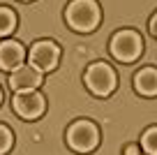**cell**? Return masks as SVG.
Here are the masks:
<instances>
[{"instance_id":"6da1fadb","label":"cell","mask_w":157,"mask_h":155,"mask_svg":"<svg viewBox=\"0 0 157 155\" xmlns=\"http://www.w3.org/2000/svg\"><path fill=\"white\" fill-rule=\"evenodd\" d=\"M65 19L69 28L78 33H90L99 23V7L95 0H72L65 10Z\"/></svg>"},{"instance_id":"7a4b0ae2","label":"cell","mask_w":157,"mask_h":155,"mask_svg":"<svg viewBox=\"0 0 157 155\" xmlns=\"http://www.w3.org/2000/svg\"><path fill=\"white\" fill-rule=\"evenodd\" d=\"M99 141V132L90 121H76L67 130V144L76 153H90Z\"/></svg>"},{"instance_id":"3957f363","label":"cell","mask_w":157,"mask_h":155,"mask_svg":"<svg viewBox=\"0 0 157 155\" xmlns=\"http://www.w3.org/2000/svg\"><path fill=\"white\" fill-rule=\"evenodd\" d=\"M83 81H86V86H88V90L93 93V95L106 97V95H111L113 88H116V74H113V70L109 67V65L95 63V65H90V67L86 70Z\"/></svg>"},{"instance_id":"277c9868","label":"cell","mask_w":157,"mask_h":155,"mask_svg":"<svg viewBox=\"0 0 157 155\" xmlns=\"http://www.w3.org/2000/svg\"><path fill=\"white\" fill-rule=\"evenodd\" d=\"M60 60V49L56 46L53 42H49V39H39V42H35L33 46H30L28 51V65L30 67H35L37 72H51V70L58 65Z\"/></svg>"},{"instance_id":"5b68a950","label":"cell","mask_w":157,"mask_h":155,"mask_svg":"<svg viewBox=\"0 0 157 155\" xmlns=\"http://www.w3.org/2000/svg\"><path fill=\"white\" fill-rule=\"evenodd\" d=\"M141 37L139 33H132V30H120L111 37V54L116 56L118 60L123 63H132L141 56Z\"/></svg>"},{"instance_id":"8992f818","label":"cell","mask_w":157,"mask_h":155,"mask_svg":"<svg viewBox=\"0 0 157 155\" xmlns=\"http://www.w3.org/2000/svg\"><path fill=\"white\" fill-rule=\"evenodd\" d=\"M12 107H14V111L19 113L21 118L35 121V118H39L44 113L46 102H44V97H42V93H37V90H21V93H14Z\"/></svg>"},{"instance_id":"52a82bcc","label":"cell","mask_w":157,"mask_h":155,"mask_svg":"<svg viewBox=\"0 0 157 155\" xmlns=\"http://www.w3.org/2000/svg\"><path fill=\"white\" fill-rule=\"evenodd\" d=\"M42 72H37L35 67L30 65H21L19 70H14L10 77V86L14 93H21V90H37L42 86Z\"/></svg>"},{"instance_id":"ba28073f","label":"cell","mask_w":157,"mask_h":155,"mask_svg":"<svg viewBox=\"0 0 157 155\" xmlns=\"http://www.w3.org/2000/svg\"><path fill=\"white\" fill-rule=\"evenodd\" d=\"M25 51L19 42L14 39H2L0 42V70L2 72H14L23 65Z\"/></svg>"},{"instance_id":"9c48e42d","label":"cell","mask_w":157,"mask_h":155,"mask_svg":"<svg viewBox=\"0 0 157 155\" xmlns=\"http://www.w3.org/2000/svg\"><path fill=\"white\" fill-rule=\"evenodd\" d=\"M134 86L141 95H148V97H155L157 95V70L155 67H146L136 74L134 79Z\"/></svg>"},{"instance_id":"30bf717a","label":"cell","mask_w":157,"mask_h":155,"mask_svg":"<svg viewBox=\"0 0 157 155\" xmlns=\"http://www.w3.org/2000/svg\"><path fill=\"white\" fill-rule=\"evenodd\" d=\"M16 28V14L10 7H0V37L12 35Z\"/></svg>"},{"instance_id":"8fae6325","label":"cell","mask_w":157,"mask_h":155,"mask_svg":"<svg viewBox=\"0 0 157 155\" xmlns=\"http://www.w3.org/2000/svg\"><path fill=\"white\" fill-rule=\"evenodd\" d=\"M141 148L146 150L148 155H157V127H150V130L143 132V137H141Z\"/></svg>"},{"instance_id":"7c38bea8","label":"cell","mask_w":157,"mask_h":155,"mask_svg":"<svg viewBox=\"0 0 157 155\" xmlns=\"http://www.w3.org/2000/svg\"><path fill=\"white\" fill-rule=\"evenodd\" d=\"M14 146V137H12V130L5 125H0V155L10 153V148Z\"/></svg>"},{"instance_id":"4fadbf2b","label":"cell","mask_w":157,"mask_h":155,"mask_svg":"<svg viewBox=\"0 0 157 155\" xmlns=\"http://www.w3.org/2000/svg\"><path fill=\"white\" fill-rule=\"evenodd\" d=\"M125 155H139V146H134V144L125 146Z\"/></svg>"},{"instance_id":"5bb4252c","label":"cell","mask_w":157,"mask_h":155,"mask_svg":"<svg viewBox=\"0 0 157 155\" xmlns=\"http://www.w3.org/2000/svg\"><path fill=\"white\" fill-rule=\"evenodd\" d=\"M150 30L155 33V37H157V14L152 16V21H150Z\"/></svg>"},{"instance_id":"9a60e30c","label":"cell","mask_w":157,"mask_h":155,"mask_svg":"<svg viewBox=\"0 0 157 155\" xmlns=\"http://www.w3.org/2000/svg\"><path fill=\"white\" fill-rule=\"evenodd\" d=\"M0 102H2V90H0Z\"/></svg>"},{"instance_id":"2e32d148","label":"cell","mask_w":157,"mask_h":155,"mask_svg":"<svg viewBox=\"0 0 157 155\" xmlns=\"http://www.w3.org/2000/svg\"><path fill=\"white\" fill-rule=\"evenodd\" d=\"M21 2H30V0H21Z\"/></svg>"}]
</instances>
